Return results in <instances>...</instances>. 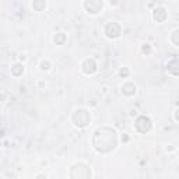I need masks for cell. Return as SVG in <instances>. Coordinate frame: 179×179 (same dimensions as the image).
<instances>
[{"mask_svg": "<svg viewBox=\"0 0 179 179\" xmlns=\"http://www.w3.org/2000/svg\"><path fill=\"white\" fill-rule=\"evenodd\" d=\"M92 146L98 153H111L118 146V136L111 127L97 129L92 137Z\"/></svg>", "mask_w": 179, "mask_h": 179, "instance_id": "6da1fadb", "label": "cell"}, {"mask_svg": "<svg viewBox=\"0 0 179 179\" xmlns=\"http://www.w3.org/2000/svg\"><path fill=\"white\" fill-rule=\"evenodd\" d=\"M91 120V116L85 109H76L71 115V122L77 127H85Z\"/></svg>", "mask_w": 179, "mask_h": 179, "instance_id": "7a4b0ae2", "label": "cell"}, {"mask_svg": "<svg viewBox=\"0 0 179 179\" xmlns=\"http://www.w3.org/2000/svg\"><path fill=\"white\" fill-rule=\"evenodd\" d=\"M91 171L84 164H76L70 169V178H90Z\"/></svg>", "mask_w": 179, "mask_h": 179, "instance_id": "3957f363", "label": "cell"}, {"mask_svg": "<svg viewBox=\"0 0 179 179\" xmlns=\"http://www.w3.org/2000/svg\"><path fill=\"white\" fill-rule=\"evenodd\" d=\"M134 126H136V129L139 130L140 133H147V132H150V130H151L153 123H151L150 118L141 115V116H139V118L136 119V122H134Z\"/></svg>", "mask_w": 179, "mask_h": 179, "instance_id": "277c9868", "label": "cell"}, {"mask_svg": "<svg viewBox=\"0 0 179 179\" xmlns=\"http://www.w3.org/2000/svg\"><path fill=\"white\" fill-rule=\"evenodd\" d=\"M84 7L90 14H97L102 10V0H85Z\"/></svg>", "mask_w": 179, "mask_h": 179, "instance_id": "5b68a950", "label": "cell"}, {"mask_svg": "<svg viewBox=\"0 0 179 179\" xmlns=\"http://www.w3.org/2000/svg\"><path fill=\"white\" fill-rule=\"evenodd\" d=\"M105 34L108 38L115 39V38H118L119 34H120V25H119L118 23H109L108 25L105 27Z\"/></svg>", "mask_w": 179, "mask_h": 179, "instance_id": "8992f818", "label": "cell"}, {"mask_svg": "<svg viewBox=\"0 0 179 179\" xmlns=\"http://www.w3.org/2000/svg\"><path fill=\"white\" fill-rule=\"evenodd\" d=\"M83 70L85 74H94L97 71V63H95L94 59H87L83 63Z\"/></svg>", "mask_w": 179, "mask_h": 179, "instance_id": "52a82bcc", "label": "cell"}, {"mask_svg": "<svg viewBox=\"0 0 179 179\" xmlns=\"http://www.w3.org/2000/svg\"><path fill=\"white\" fill-rule=\"evenodd\" d=\"M154 20H156L157 23H164L166 20V17H168V13H166V10L164 7H158L154 10V14H153Z\"/></svg>", "mask_w": 179, "mask_h": 179, "instance_id": "ba28073f", "label": "cell"}, {"mask_svg": "<svg viewBox=\"0 0 179 179\" xmlns=\"http://www.w3.org/2000/svg\"><path fill=\"white\" fill-rule=\"evenodd\" d=\"M122 91H123L125 95L132 97V95L136 94V85H134L133 83H125V84L122 85Z\"/></svg>", "mask_w": 179, "mask_h": 179, "instance_id": "9c48e42d", "label": "cell"}, {"mask_svg": "<svg viewBox=\"0 0 179 179\" xmlns=\"http://www.w3.org/2000/svg\"><path fill=\"white\" fill-rule=\"evenodd\" d=\"M32 7L37 11H42L43 8L46 7V2H45V0H34V2H32Z\"/></svg>", "mask_w": 179, "mask_h": 179, "instance_id": "30bf717a", "label": "cell"}, {"mask_svg": "<svg viewBox=\"0 0 179 179\" xmlns=\"http://www.w3.org/2000/svg\"><path fill=\"white\" fill-rule=\"evenodd\" d=\"M11 71H13L14 76L18 77V76H21V74L24 73V66H23V64H20V63H16L13 67H11Z\"/></svg>", "mask_w": 179, "mask_h": 179, "instance_id": "8fae6325", "label": "cell"}, {"mask_svg": "<svg viewBox=\"0 0 179 179\" xmlns=\"http://www.w3.org/2000/svg\"><path fill=\"white\" fill-rule=\"evenodd\" d=\"M55 42H56V45H63L64 42H66V35H64L63 32H59V34H56Z\"/></svg>", "mask_w": 179, "mask_h": 179, "instance_id": "7c38bea8", "label": "cell"}, {"mask_svg": "<svg viewBox=\"0 0 179 179\" xmlns=\"http://www.w3.org/2000/svg\"><path fill=\"white\" fill-rule=\"evenodd\" d=\"M49 67H50V63L48 60L41 62V69H42V70H49Z\"/></svg>", "mask_w": 179, "mask_h": 179, "instance_id": "4fadbf2b", "label": "cell"}, {"mask_svg": "<svg viewBox=\"0 0 179 179\" xmlns=\"http://www.w3.org/2000/svg\"><path fill=\"white\" fill-rule=\"evenodd\" d=\"M119 74H120L122 77H127V76H129V70H127L126 67H125V69H120V71H119Z\"/></svg>", "mask_w": 179, "mask_h": 179, "instance_id": "5bb4252c", "label": "cell"}, {"mask_svg": "<svg viewBox=\"0 0 179 179\" xmlns=\"http://www.w3.org/2000/svg\"><path fill=\"white\" fill-rule=\"evenodd\" d=\"M141 49H143V52H144V53H150V52H151V48H150V45H148V43H144V45H143Z\"/></svg>", "mask_w": 179, "mask_h": 179, "instance_id": "9a60e30c", "label": "cell"}, {"mask_svg": "<svg viewBox=\"0 0 179 179\" xmlns=\"http://www.w3.org/2000/svg\"><path fill=\"white\" fill-rule=\"evenodd\" d=\"M172 41H174V43L175 45H178V29H175L174 31V35H172Z\"/></svg>", "mask_w": 179, "mask_h": 179, "instance_id": "2e32d148", "label": "cell"}, {"mask_svg": "<svg viewBox=\"0 0 179 179\" xmlns=\"http://www.w3.org/2000/svg\"><path fill=\"white\" fill-rule=\"evenodd\" d=\"M112 3H113V4H118V0H111V4H112Z\"/></svg>", "mask_w": 179, "mask_h": 179, "instance_id": "e0dca14e", "label": "cell"}]
</instances>
